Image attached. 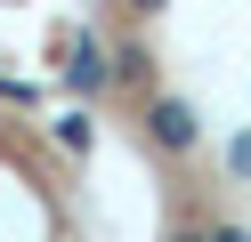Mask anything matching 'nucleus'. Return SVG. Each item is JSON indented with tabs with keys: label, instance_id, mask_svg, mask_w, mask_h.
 <instances>
[{
	"label": "nucleus",
	"instance_id": "f257e3e1",
	"mask_svg": "<svg viewBox=\"0 0 251 242\" xmlns=\"http://www.w3.org/2000/svg\"><path fill=\"white\" fill-rule=\"evenodd\" d=\"M0 242H89V194L73 154L0 97Z\"/></svg>",
	"mask_w": 251,
	"mask_h": 242
}]
</instances>
